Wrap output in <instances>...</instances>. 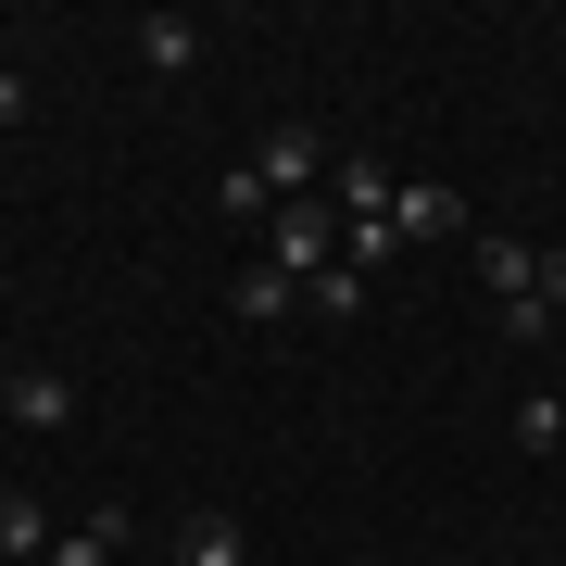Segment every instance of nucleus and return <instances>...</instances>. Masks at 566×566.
I'll use <instances>...</instances> for the list:
<instances>
[{"label": "nucleus", "mask_w": 566, "mask_h": 566, "mask_svg": "<svg viewBox=\"0 0 566 566\" xmlns=\"http://www.w3.org/2000/svg\"><path fill=\"white\" fill-rule=\"evenodd\" d=\"M264 264L315 290L327 264H340V202H277V214H264Z\"/></svg>", "instance_id": "obj_1"}, {"label": "nucleus", "mask_w": 566, "mask_h": 566, "mask_svg": "<svg viewBox=\"0 0 566 566\" xmlns=\"http://www.w3.org/2000/svg\"><path fill=\"white\" fill-rule=\"evenodd\" d=\"M327 164H340V151H327V126H277V139H264V164H252V177L277 189V202H315V177H327Z\"/></svg>", "instance_id": "obj_2"}, {"label": "nucleus", "mask_w": 566, "mask_h": 566, "mask_svg": "<svg viewBox=\"0 0 566 566\" xmlns=\"http://www.w3.org/2000/svg\"><path fill=\"white\" fill-rule=\"evenodd\" d=\"M0 403H13L25 428H76V378H63V365H13V378H0Z\"/></svg>", "instance_id": "obj_3"}, {"label": "nucleus", "mask_w": 566, "mask_h": 566, "mask_svg": "<svg viewBox=\"0 0 566 566\" xmlns=\"http://www.w3.org/2000/svg\"><path fill=\"white\" fill-rule=\"evenodd\" d=\"M177 566H252V528L227 516V504H202V516H177Z\"/></svg>", "instance_id": "obj_4"}, {"label": "nucleus", "mask_w": 566, "mask_h": 566, "mask_svg": "<svg viewBox=\"0 0 566 566\" xmlns=\"http://www.w3.org/2000/svg\"><path fill=\"white\" fill-rule=\"evenodd\" d=\"M0 566H51V504L39 491H0Z\"/></svg>", "instance_id": "obj_5"}, {"label": "nucleus", "mask_w": 566, "mask_h": 566, "mask_svg": "<svg viewBox=\"0 0 566 566\" xmlns=\"http://www.w3.org/2000/svg\"><path fill=\"white\" fill-rule=\"evenodd\" d=\"M139 63L151 76H189V63H202V25L189 13H139Z\"/></svg>", "instance_id": "obj_6"}, {"label": "nucleus", "mask_w": 566, "mask_h": 566, "mask_svg": "<svg viewBox=\"0 0 566 566\" xmlns=\"http://www.w3.org/2000/svg\"><path fill=\"white\" fill-rule=\"evenodd\" d=\"M479 277L504 290V303H528V290H542V240H479Z\"/></svg>", "instance_id": "obj_7"}, {"label": "nucleus", "mask_w": 566, "mask_h": 566, "mask_svg": "<svg viewBox=\"0 0 566 566\" xmlns=\"http://www.w3.org/2000/svg\"><path fill=\"white\" fill-rule=\"evenodd\" d=\"M227 303H240L252 327H277V315H303V277H277V264H252V277L227 290Z\"/></svg>", "instance_id": "obj_8"}, {"label": "nucleus", "mask_w": 566, "mask_h": 566, "mask_svg": "<svg viewBox=\"0 0 566 566\" xmlns=\"http://www.w3.org/2000/svg\"><path fill=\"white\" fill-rule=\"evenodd\" d=\"M390 214H403V240H441V227H465V202H453V189H428V177H403V202H390Z\"/></svg>", "instance_id": "obj_9"}, {"label": "nucleus", "mask_w": 566, "mask_h": 566, "mask_svg": "<svg viewBox=\"0 0 566 566\" xmlns=\"http://www.w3.org/2000/svg\"><path fill=\"white\" fill-rule=\"evenodd\" d=\"M114 554H126V504H102L76 542H51V566H114Z\"/></svg>", "instance_id": "obj_10"}, {"label": "nucleus", "mask_w": 566, "mask_h": 566, "mask_svg": "<svg viewBox=\"0 0 566 566\" xmlns=\"http://www.w3.org/2000/svg\"><path fill=\"white\" fill-rule=\"evenodd\" d=\"M516 441L528 453H566V403H554V390H516Z\"/></svg>", "instance_id": "obj_11"}, {"label": "nucleus", "mask_w": 566, "mask_h": 566, "mask_svg": "<svg viewBox=\"0 0 566 566\" xmlns=\"http://www.w3.org/2000/svg\"><path fill=\"white\" fill-rule=\"evenodd\" d=\"M353 303H365V277H353V264H327V277H315V290H303V315H327V327H340V315H353Z\"/></svg>", "instance_id": "obj_12"}, {"label": "nucleus", "mask_w": 566, "mask_h": 566, "mask_svg": "<svg viewBox=\"0 0 566 566\" xmlns=\"http://www.w3.org/2000/svg\"><path fill=\"white\" fill-rule=\"evenodd\" d=\"M542 303H554V327H566V240L542 252Z\"/></svg>", "instance_id": "obj_13"}, {"label": "nucleus", "mask_w": 566, "mask_h": 566, "mask_svg": "<svg viewBox=\"0 0 566 566\" xmlns=\"http://www.w3.org/2000/svg\"><path fill=\"white\" fill-rule=\"evenodd\" d=\"M252 566H277V554H252Z\"/></svg>", "instance_id": "obj_14"}, {"label": "nucleus", "mask_w": 566, "mask_h": 566, "mask_svg": "<svg viewBox=\"0 0 566 566\" xmlns=\"http://www.w3.org/2000/svg\"><path fill=\"white\" fill-rule=\"evenodd\" d=\"M0 76H13V63H0Z\"/></svg>", "instance_id": "obj_15"}]
</instances>
